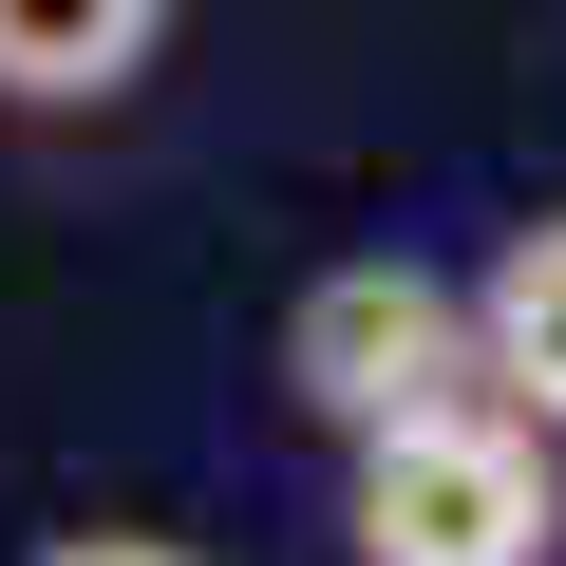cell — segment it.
<instances>
[{"label": "cell", "mask_w": 566, "mask_h": 566, "mask_svg": "<svg viewBox=\"0 0 566 566\" xmlns=\"http://www.w3.org/2000/svg\"><path fill=\"white\" fill-rule=\"evenodd\" d=\"M453 397H491L453 264L359 245V264H322L303 303H283V416H303L322 453H359V434H397V416H453Z\"/></svg>", "instance_id": "7a4b0ae2"}, {"label": "cell", "mask_w": 566, "mask_h": 566, "mask_svg": "<svg viewBox=\"0 0 566 566\" xmlns=\"http://www.w3.org/2000/svg\"><path fill=\"white\" fill-rule=\"evenodd\" d=\"M20 566H208V547H189V528H39Z\"/></svg>", "instance_id": "5b68a950"}, {"label": "cell", "mask_w": 566, "mask_h": 566, "mask_svg": "<svg viewBox=\"0 0 566 566\" xmlns=\"http://www.w3.org/2000/svg\"><path fill=\"white\" fill-rule=\"evenodd\" d=\"M472 378L566 453V208H528V227L472 264Z\"/></svg>", "instance_id": "277c9868"}, {"label": "cell", "mask_w": 566, "mask_h": 566, "mask_svg": "<svg viewBox=\"0 0 566 566\" xmlns=\"http://www.w3.org/2000/svg\"><path fill=\"white\" fill-rule=\"evenodd\" d=\"M340 566H566V453L510 397L359 434L340 453Z\"/></svg>", "instance_id": "6da1fadb"}, {"label": "cell", "mask_w": 566, "mask_h": 566, "mask_svg": "<svg viewBox=\"0 0 566 566\" xmlns=\"http://www.w3.org/2000/svg\"><path fill=\"white\" fill-rule=\"evenodd\" d=\"M189 0H0V133H95L170 76Z\"/></svg>", "instance_id": "3957f363"}]
</instances>
